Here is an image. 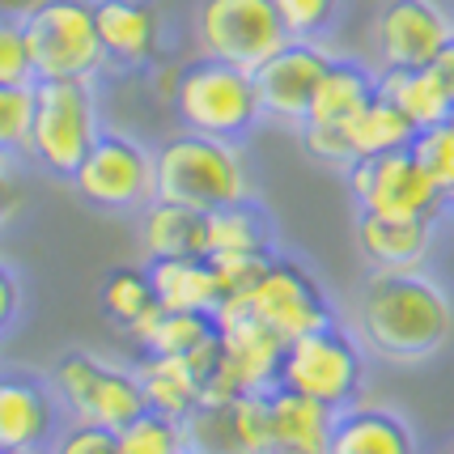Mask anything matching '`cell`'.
I'll return each instance as SVG.
<instances>
[{"label": "cell", "instance_id": "cell-14", "mask_svg": "<svg viewBox=\"0 0 454 454\" xmlns=\"http://www.w3.org/2000/svg\"><path fill=\"white\" fill-rule=\"evenodd\" d=\"M94 26H98L106 68L145 73L161 59L166 18L158 0H94Z\"/></svg>", "mask_w": 454, "mask_h": 454}, {"label": "cell", "instance_id": "cell-4", "mask_svg": "<svg viewBox=\"0 0 454 454\" xmlns=\"http://www.w3.org/2000/svg\"><path fill=\"white\" fill-rule=\"evenodd\" d=\"M170 106L187 132H204V137L221 140H242L263 119L255 77L247 68L213 56H196L192 64H183Z\"/></svg>", "mask_w": 454, "mask_h": 454}, {"label": "cell", "instance_id": "cell-19", "mask_svg": "<svg viewBox=\"0 0 454 454\" xmlns=\"http://www.w3.org/2000/svg\"><path fill=\"white\" fill-rule=\"evenodd\" d=\"M149 280H153V297H158L166 310H204V315H217V306L225 301L208 255L153 259L149 263Z\"/></svg>", "mask_w": 454, "mask_h": 454}, {"label": "cell", "instance_id": "cell-7", "mask_svg": "<svg viewBox=\"0 0 454 454\" xmlns=\"http://www.w3.org/2000/svg\"><path fill=\"white\" fill-rule=\"evenodd\" d=\"M51 387H56V399L77 420L115 429V434L149 408L145 391H140L137 365H115V361H102L98 353H85V348H73L51 365Z\"/></svg>", "mask_w": 454, "mask_h": 454}, {"label": "cell", "instance_id": "cell-2", "mask_svg": "<svg viewBox=\"0 0 454 454\" xmlns=\"http://www.w3.org/2000/svg\"><path fill=\"white\" fill-rule=\"evenodd\" d=\"M153 183L158 196L170 204H187L196 213H213L221 204L251 196V178L238 140L204 137V132H175L153 149Z\"/></svg>", "mask_w": 454, "mask_h": 454}, {"label": "cell", "instance_id": "cell-38", "mask_svg": "<svg viewBox=\"0 0 454 454\" xmlns=\"http://www.w3.org/2000/svg\"><path fill=\"white\" fill-rule=\"evenodd\" d=\"M43 0H0V18H30L35 9H39Z\"/></svg>", "mask_w": 454, "mask_h": 454}, {"label": "cell", "instance_id": "cell-35", "mask_svg": "<svg viewBox=\"0 0 454 454\" xmlns=\"http://www.w3.org/2000/svg\"><path fill=\"white\" fill-rule=\"evenodd\" d=\"M51 454H119V434L90 425V420H77L68 434H59L51 442Z\"/></svg>", "mask_w": 454, "mask_h": 454}, {"label": "cell", "instance_id": "cell-17", "mask_svg": "<svg viewBox=\"0 0 454 454\" xmlns=\"http://www.w3.org/2000/svg\"><path fill=\"white\" fill-rule=\"evenodd\" d=\"M353 238L370 268H420L434 247V221L356 213Z\"/></svg>", "mask_w": 454, "mask_h": 454}, {"label": "cell", "instance_id": "cell-3", "mask_svg": "<svg viewBox=\"0 0 454 454\" xmlns=\"http://www.w3.org/2000/svg\"><path fill=\"white\" fill-rule=\"evenodd\" d=\"M102 123L94 77L35 81V123H30V158L47 175L73 178L85 153L94 149Z\"/></svg>", "mask_w": 454, "mask_h": 454}, {"label": "cell", "instance_id": "cell-15", "mask_svg": "<svg viewBox=\"0 0 454 454\" xmlns=\"http://www.w3.org/2000/svg\"><path fill=\"white\" fill-rule=\"evenodd\" d=\"M56 434V387L39 374H0V450L39 454Z\"/></svg>", "mask_w": 454, "mask_h": 454}, {"label": "cell", "instance_id": "cell-13", "mask_svg": "<svg viewBox=\"0 0 454 454\" xmlns=\"http://www.w3.org/2000/svg\"><path fill=\"white\" fill-rule=\"evenodd\" d=\"M454 39V13L437 0H387L374 18L382 68H425Z\"/></svg>", "mask_w": 454, "mask_h": 454}, {"label": "cell", "instance_id": "cell-6", "mask_svg": "<svg viewBox=\"0 0 454 454\" xmlns=\"http://www.w3.org/2000/svg\"><path fill=\"white\" fill-rule=\"evenodd\" d=\"M35 81L94 77L106 68L94 26V0H43L30 18H21Z\"/></svg>", "mask_w": 454, "mask_h": 454}, {"label": "cell", "instance_id": "cell-40", "mask_svg": "<svg viewBox=\"0 0 454 454\" xmlns=\"http://www.w3.org/2000/svg\"><path fill=\"white\" fill-rule=\"evenodd\" d=\"M0 454H18V450H0Z\"/></svg>", "mask_w": 454, "mask_h": 454}, {"label": "cell", "instance_id": "cell-10", "mask_svg": "<svg viewBox=\"0 0 454 454\" xmlns=\"http://www.w3.org/2000/svg\"><path fill=\"white\" fill-rule=\"evenodd\" d=\"M73 187L81 200L111 208V213H137L158 196L153 183V153L140 145L137 137L119 132V128H102L94 149L73 175Z\"/></svg>", "mask_w": 454, "mask_h": 454}, {"label": "cell", "instance_id": "cell-23", "mask_svg": "<svg viewBox=\"0 0 454 454\" xmlns=\"http://www.w3.org/2000/svg\"><path fill=\"white\" fill-rule=\"evenodd\" d=\"M374 94H378L374 68L361 64V59H353V56H336L327 64L323 81H318L306 119H310V123H340V128H344ZM306 119H301V123H306Z\"/></svg>", "mask_w": 454, "mask_h": 454}, {"label": "cell", "instance_id": "cell-1", "mask_svg": "<svg viewBox=\"0 0 454 454\" xmlns=\"http://www.w3.org/2000/svg\"><path fill=\"white\" fill-rule=\"evenodd\" d=\"M454 336V301L420 268H374L356 294V340L391 365H420Z\"/></svg>", "mask_w": 454, "mask_h": 454}, {"label": "cell", "instance_id": "cell-9", "mask_svg": "<svg viewBox=\"0 0 454 454\" xmlns=\"http://www.w3.org/2000/svg\"><path fill=\"white\" fill-rule=\"evenodd\" d=\"M348 187H353V200L361 213H382V217L437 221L450 204L434 183V175L412 153V145L378 153V158H356L353 170H348Z\"/></svg>", "mask_w": 454, "mask_h": 454}, {"label": "cell", "instance_id": "cell-32", "mask_svg": "<svg viewBox=\"0 0 454 454\" xmlns=\"http://www.w3.org/2000/svg\"><path fill=\"white\" fill-rule=\"evenodd\" d=\"M289 39H323L344 13V0H277Z\"/></svg>", "mask_w": 454, "mask_h": 454}, {"label": "cell", "instance_id": "cell-20", "mask_svg": "<svg viewBox=\"0 0 454 454\" xmlns=\"http://www.w3.org/2000/svg\"><path fill=\"white\" fill-rule=\"evenodd\" d=\"M140 213H145V251H149V259L208 255V213H196L187 204H170V200H149Z\"/></svg>", "mask_w": 454, "mask_h": 454}, {"label": "cell", "instance_id": "cell-16", "mask_svg": "<svg viewBox=\"0 0 454 454\" xmlns=\"http://www.w3.org/2000/svg\"><path fill=\"white\" fill-rule=\"evenodd\" d=\"M327 454H416V434L395 408L353 403L332 416Z\"/></svg>", "mask_w": 454, "mask_h": 454}, {"label": "cell", "instance_id": "cell-33", "mask_svg": "<svg viewBox=\"0 0 454 454\" xmlns=\"http://www.w3.org/2000/svg\"><path fill=\"white\" fill-rule=\"evenodd\" d=\"M272 255L277 251H238V255H208L213 272H217V285L225 297H247L255 289L263 272L272 268Z\"/></svg>", "mask_w": 454, "mask_h": 454}, {"label": "cell", "instance_id": "cell-5", "mask_svg": "<svg viewBox=\"0 0 454 454\" xmlns=\"http://www.w3.org/2000/svg\"><path fill=\"white\" fill-rule=\"evenodd\" d=\"M280 382L318 399L332 412L353 408V403H361V391H365L361 340H353L340 323H327L310 336L289 340L285 356H280Z\"/></svg>", "mask_w": 454, "mask_h": 454}, {"label": "cell", "instance_id": "cell-37", "mask_svg": "<svg viewBox=\"0 0 454 454\" xmlns=\"http://www.w3.org/2000/svg\"><path fill=\"white\" fill-rule=\"evenodd\" d=\"M434 73L442 77V85L450 90V98H454V39L437 51V59H434Z\"/></svg>", "mask_w": 454, "mask_h": 454}, {"label": "cell", "instance_id": "cell-27", "mask_svg": "<svg viewBox=\"0 0 454 454\" xmlns=\"http://www.w3.org/2000/svg\"><path fill=\"white\" fill-rule=\"evenodd\" d=\"M153 301H158V297H153V280H149V272H140V268H115V272H106L98 285L102 315L111 318L115 327H123V332H128Z\"/></svg>", "mask_w": 454, "mask_h": 454}, {"label": "cell", "instance_id": "cell-36", "mask_svg": "<svg viewBox=\"0 0 454 454\" xmlns=\"http://www.w3.org/2000/svg\"><path fill=\"white\" fill-rule=\"evenodd\" d=\"M21 315V280L9 263H0V336L18 323Z\"/></svg>", "mask_w": 454, "mask_h": 454}, {"label": "cell", "instance_id": "cell-21", "mask_svg": "<svg viewBox=\"0 0 454 454\" xmlns=\"http://www.w3.org/2000/svg\"><path fill=\"white\" fill-rule=\"evenodd\" d=\"M332 408L318 399L301 395L294 387H268V420H272V442L277 446H297V450L327 454V434H332ZM268 442V446H272Z\"/></svg>", "mask_w": 454, "mask_h": 454}, {"label": "cell", "instance_id": "cell-8", "mask_svg": "<svg viewBox=\"0 0 454 454\" xmlns=\"http://www.w3.org/2000/svg\"><path fill=\"white\" fill-rule=\"evenodd\" d=\"M192 30L200 56L238 64L247 73H255L272 51L289 43L277 0H200Z\"/></svg>", "mask_w": 454, "mask_h": 454}, {"label": "cell", "instance_id": "cell-39", "mask_svg": "<svg viewBox=\"0 0 454 454\" xmlns=\"http://www.w3.org/2000/svg\"><path fill=\"white\" fill-rule=\"evenodd\" d=\"M259 454H315V450H297V446H277V442H272V446H263Z\"/></svg>", "mask_w": 454, "mask_h": 454}, {"label": "cell", "instance_id": "cell-31", "mask_svg": "<svg viewBox=\"0 0 454 454\" xmlns=\"http://www.w3.org/2000/svg\"><path fill=\"white\" fill-rule=\"evenodd\" d=\"M412 153L420 158V166L434 175V183L442 187V196L454 204V123H437V128H425L416 132Z\"/></svg>", "mask_w": 454, "mask_h": 454}, {"label": "cell", "instance_id": "cell-29", "mask_svg": "<svg viewBox=\"0 0 454 454\" xmlns=\"http://www.w3.org/2000/svg\"><path fill=\"white\" fill-rule=\"evenodd\" d=\"M30 123H35V81L0 85V153L4 158L30 153Z\"/></svg>", "mask_w": 454, "mask_h": 454}, {"label": "cell", "instance_id": "cell-26", "mask_svg": "<svg viewBox=\"0 0 454 454\" xmlns=\"http://www.w3.org/2000/svg\"><path fill=\"white\" fill-rule=\"evenodd\" d=\"M344 128H348L356 158H378V153H391V149H408L416 140L412 119L403 115L391 98H382V94H374Z\"/></svg>", "mask_w": 454, "mask_h": 454}, {"label": "cell", "instance_id": "cell-22", "mask_svg": "<svg viewBox=\"0 0 454 454\" xmlns=\"http://www.w3.org/2000/svg\"><path fill=\"white\" fill-rule=\"evenodd\" d=\"M378 94L395 102L399 111L412 119L416 132L446 123L454 111L450 90L442 85L434 64H425V68H378Z\"/></svg>", "mask_w": 454, "mask_h": 454}, {"label": "cell", "instance_id": "cell-12", "mask_svg": "<svg viewBox=\"0 0 454 454\" xmlns=\"http://www.w3.org/2000/svg\"><path fill=\"white\" fill-rule=\"evenodd\" d=\"M332 59H336V51L323 39H289L280 51H272L251 73L263 119L301 128V119L310 111V98H315L318 81H323Z\"/></svg>", "mask_w": 454, "mask_h": 454}, {"label": "cell", "instance_id": "cell-11", "mask_svg": "<svg viewBox=\"0 0 454 454\" xmlns=\"http://www.w3.org/2000/svg\"><path fill=\"white\" fill-rule=\"evenodd\" d=\"M247 306L285 340L310 336L318 327L336 323V310L323 294V285L315 280V272L301 259L280 255V251L272 255V268L263 272V280L247 294Z\"/></svg>", "mask_w": 454, "mask_h": 454}, {"label": "cell", "instance_id": "cell-30", "mask_svg": "<svg viewBox=\"0 0 454 454\" xmlns=\"http://www.w3.org/2000/svg\"><path fill=\"white\" fill-rule=\"evenodd\" d=\"M297 140H301V153L318 166H332V170H353L356 161V149L353 140H348V128H340V123H301L297 128Z\"/></svg>", "mask_w": 454, "mask_h": 454}, {"label": "cell", "instance_id": "cell-25", "mask_svg": "<svg viewBox=\"0 0 454 454\" xmlns=\"http://www.w3.org/2000/svg\"><path fill=\"white\" fill-rule=\"evenodd\" d=\"M137 378L145 403L166 416H183L200 403V374L192 356H166V353H145L137 361Z\"/></svg>", "mask_w": 454, "mask_h": 454}, {"label": "cell", "instance_id": "cell-28", "mask_svg": "<svg viewBox=\"0 0 454 454\" xmlns=\"http://www.w3.org/2000/svg\"><path fill=\"white\" fill-rule=\"evenodd\" d=\"M119 454H187L183 420L158 408H145L137 420L119 429Z\"/></svg>", "mask_w": 454, "mask_h": 454}, {"label": "cell", "instance_id": "cell-34", "mask_svg": "<svg viewBox=\"0 0 454 454\" xmlns=\"http://www.w3.org/2000/svg\"><path fill=\"white\" fill-rule=\"evenodd\" d=\"M21 81H35L26 30L18 18H0V85H21Z\"/></svg>", "mask_w": 454, "mask_h": 454}, {"label": "cell", "instance_id": "cell-41", "mask_svg": "<svg viewBox=\"0 0 454 454\" xmlns=\"http://www.w3.org/2000/svg\"><path fill=\"white\" fill-rule=\"evenodd\" d=\"M450 123H454V111H450Z\"/></svg>", "mask_w": 454, "mask_h": 454}, {"label": "cell", "instance_id": "cell-24", "mask_svg": "<svg viewBox=\"0 0 454 454\" xmlns=\"http://www.w3.org/2000/svg\"><path fill=\"white\" fill-rule=\"evenodd\" d=\"M238 251H277V217L255 196H242L208 213V255Z\"/></svg>", "mask_w": 454, "mask_h": 454}, {"label": "cell", "instance_id": "cell-18", "mask_svg": "<svg viewBox=\"0 0 454 454\" xmlns=\"http://www.w3.org/2000/svg\"><path fill=\"white\" fill-rule=\"evenodd\" d=\"M128 336L140 340L145 353L196 356L217 340V315H204V310H166L161 301H153V306L128 327Z\"/></svg>", "mask_w": 454, "mask_h": 454}]
</instances>
